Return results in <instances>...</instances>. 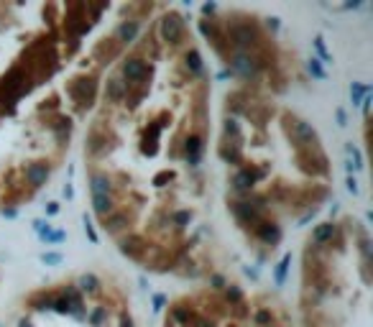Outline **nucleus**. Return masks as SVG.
I'll return each instance as SVG.
<instances>
[{"instance_id": "obj_1", "label": "nucleus", "mask_w": 373, "mask_h": 327, "mask_svg": "<svg viewBox=\"0 0 373 327\" xmlns=\"http://www.w3.org/2000/svg\"><path fill=\"white\" fill-rule=\"evenodd\" d=\"M161 36H164V41H169V44H176L179 39L184 36V23H182V18H179V16H166V18L161 21Z\"/></svg>"}, {"instance_id": "obj_2", "label": "nucleus", "mask_w": 373, "mask_h": 327, "mask_svg": "<svg viewBox=\"0 0 373 327\" xmlns=\"http://www.w3.org/2000/svg\"><path fill=\"white\" fill-rule=\"evenodd\" d=\"M230 39H233L235 46L245 49V46H251V44H256V31H253L251 23H235L230 28Z\"/></svg>"}, {"instance_id": "obj_3", "label": "nucleus", "mask_w": 373, "mask_h": 327, "mask_svg": "<svg viewBox=\"0 0 373 327\" xmlns=\"http://www.w3.org/2000/svg\"><path fill=\"white\" fill-rule=\"evenodd\" d=\"M233 69L241 77H245V80H253V77L258 74V62L253 59V56H248V54H235L233 56Z\"/></svg>"}, {"instance_id": "obj_4", "label": "nucleus", "mask_w": 373, "mask_h": 327, "mask_svg": "<svg viewBox=\"0 0 373 327\" xmlns=\"http://www.w3.org/2000/svg\"><path fill=\"white\" fill-rule=\"evenodd\" d=\"M146 62L141 59H128L126 64H123V74H126V80L128 82H141L143 77H146Z\"/></svg>"}, {"instance_id": "obj_5", "label": "nucleus", "mask_w": 373, "mask_h": 327, "mask_svg": "<svg viewBox=\"0 0 373 327\" xmlns=\"http://www.w3.org/2000/svg\"><path fill=\"white\" fill-rule=\"evenodd\" d=\"M46 174H49L46 164H31L26 169V179H28V184H33V187H41L44 182H46Z\"/></svg>"}, {"instance_id": "obj_6", "label": "nucleus", "mask_w": 373, "mask_h": 327, "mask_svg": "<svg viewBox=\"0 0 373 327\" xmlns=\"http://www.w3.org/2000/svg\"><path fill=\"white\" fill-rule=\"evenodd\" d=\"M291 131H294V138L297 141H314V128L309 126V123H304V120H294Z\"/></svg>"}, {"instance_id": "obj_7", "label": "nucleus", "mask_w": 373, "mask_h": 327, "mask_svg": "<svg viewBox=\"0 0 373 327\" xmlns=\"http://www.w3.org/2000/svg\"><path fill=\"white\" fill-rule=\"evenodd\" d=\"M115 33H118V39L123 44H128V41H133L135 36H138V23H135V21H123Z\"/></svg>"}, {"instance_id": "obj_8", "label": "nucleus", "mask_w": 373, "mask_h": 327, "mask_svg": "<svg viewBox=\"0 0 373 327\" xmlns=\"http://www.w3.org/2000/svg\"><path fill=\"white\" fill-rule=\"evenodd\" d=\"M256 233H258V238H263L266 243H276L281 238V233L276 225H271V222H263V225H256Z\"/></svg>"}, {"instance_id": "obj_9", "label": "nucleus", "mask_w": 373, "mask_h": 327, "mask_svg": "<svg viewBox=\"0 0 373 327\" xmlns=\"http://www.w3.org/2000/svg\"><path fill=\"white\" fill-rule=\"evenodd\" d=\"M105 95H108V100H112V103L123 100V95H126V82L123 80H110L105 85Z\"/></svg>"}, {"instance_id": "obj_10", "label": "nucleus", "mask_w": 373, "mask_h": 327, "mask_svg": "<svg viewBox=\"0 0 373 327\" xmlns=\"http://www.w3.org/2000/svg\"><path fill=\"white\" fill-rule=\"evenodd\" d=\"M89 182H92V195L95 197H110V182H108V176L95 174Z\"/></svg>"}, {"instance_id": "obj_11", "label": "nucleus", "mask_w": 373, "mask_h": 327, "mask_svg": "<svg viewBox=\"0 0 373 327\" xmlns=\"http://www.w3.org/2000/svg\"><path fill=\"white\" fill-rule=\"evenodd\" d=\"M332 235H335V225H332V222H322L320 228L312 233V240L317 243V245H322V243H327V240H330Z\"/></svg>"}, {"instance_id": "obj_12", "label": "nucleus", "mask_w": 373, "mask_h": 327, "mask_svg": "<svg viewBox=\"0 0 373 327\" xmlns=\"http://www.w3.org/2000/svg\"><path fill=\"white\" fill-rule=\"evenodd\" d=\"M253 179H256V176L248 172V169H243V172L235 174L233 184H235V189H248V187H253Z\"/></svg>"}, {"instance_id": "obj_13", "label": "nucleus", "mask_w": 373, "mask_h": 327, "mask_svg": "<svg viewBox=\"0 0 373 327\" xmlns=\"http://www.w3.org/2000/svg\"><path fill=\"white\" fill-rule=\"evenodd\" d=\"M141 251H143V243H141L138 238H131V240H126V243H123V253H126V256L138 258V256H141Z\"/></svg>"}, {"instance_id": "obj_14", "label": "nucleus", "mask_w": 373, "mask_h": 327, "mask_svg": "<svg viewBox=\"0 0 373 327\" xmlns=\"http://www.w3.org/2000/svg\"><path fill=\"white\" fill-rule=\"evenodd\" d=\"M95 202V212H97V215H110V210H112V202H110V197H95L92 199Z\"/></svg>"}, {"instance_id": "obj_15", "label": "nucleus", "mask_w": 373, "mask_h": 327, "mask_svg": "<svg viewBox=\"0 0 373 327\" xmlns=\"http://www.w3.org/2000/svg\"><path fill=\"white\" fill-rule=\"evenodd\" d=\"M187 66H189L192 72H202V56H199L195 49L187 54Z\"/></svg>"}, {"instance_id": "obj_16", "label": "nucleus", "mask_w": 373, "mask_h": 327, "mask_svg": "<svg viewBox=\"0 0 373 327\" xmlns=\"http://www.w3.org/2000/svg\"><path fill=\"white\" fill-rule=\"evenodd\" d=\"M80 284H82V289L85 291H97V286H100V281L92 276V274H85L82 279H80Z\"/></svg>"}, {"instance_id": "obj_17", "label": "nucleus", "mask_w": 373, "mask_h": 327, "mask_svg": "<svg viewBox=\"0 0 373 327\" xmlns=\"http://www.w3.org/2000/svg\"><path fill=\"white\" fill-rule=\"evenodd\" d=\"M199 151H202V141L199 138H189L187 141V153H192V161H197Z\"/></svg>"}, {"instance_id": "obj_18", "label": "nucleus", "mask_w": 373, "mask_h": 327, "mask_svg": "<svg viewBox=\"0 0 373 327\" xmlns=\"http://www.w3.org/2000/svg\"><path fill=\"white\" fill-rule=\"evenodd\" d=\"M309 72H312L314 77H317V80H325V69L320 66V62H317V59H312V62H309Z\"/></svg>"}, {"instance_id": "obj_19", "label": "nucleus", "mask_w": 373, "mask_h": 327, "mask_svg": "<svg viewBox=\"0 0 373 327\" xmlns=\"http://www.w3.org/2000/svg\"><path fill=\"white\" fill-rule=\"evenodd\" d=\"M286 266H289V256L284 258V261H281L279 263V268H276V279L281 281V279H284V274H286Z\"/></svg>"}, {"instance_id": "obj_20", "label": "nucleus", "mask_w": 373, "mask_h": 327, "mask_svg": "<svg viewBox=\"0 0 373 327\" xmlns=\"http://www.w3.org/2000/svg\"><path fill=\"white\" fill-rule=\"evenodd\" d=\"M241 289L238 286H228V299H233V302H241Z\"/></svg>"}, {"instance_id": "obj_21", "label": "nucleus", "mask_w": 373, "mask_h": 327, "mask_svg": "<svg viewBox=\"0 0 373 327\" xmlns=\"http://www.w3.org/2000/svg\"><path fill=\"white\" fill-rule=\"evenodd\" d=\"M350 92H353V103H358V100H360V95L366 92V87H360V85H353V89H350Z\"/></svg>"}, {"instance_id": "obj_22", "label": "nucleus", "mask_w": 373, "mask_h": 327, "mask_svg": "<svg viewBox=\"0 0 373 327\" xmlns=\"http://www.w3.org/2000/svg\"><path fill=\"white\" fill-rule=\"evenodd\" d=\"M314 46H317V51L325 56V59H330V54H327V49H325V41H322V39H314Z\"/></svg>"}, {"instance_id": "obj_23", "label": "nucleus", "mask_w": 373, "mask_h": 327, "mask_svg": "<svg viewBox=\"0 0 373 327\" xmlns=\"http://www.w3.org/2000/svg\"><path fill=\"white\" fill-rule=\"evenodd\" d=\"M174 220H176V222H187V220H189V212H176Z\"/></svg>"}, {"instance_id": "obj_24", "label": "nucleus", "mask_w": 373, "mask_h": 327, "mask_svg": "<svg viewBox=\"0 0 373 327\" xmlns=\"http://www.w3.org/2000/svg\"><path fill=\"white\" fill-rule=\"evenodd\" d=\"M44 261H46V263H56V261H59V256H51L49 253V256H44Z\"/></svg>"}]
</instances>
